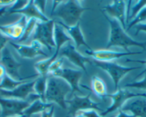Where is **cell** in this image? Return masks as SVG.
Here are the masks:
<instances>
[{
    "instance_id": "cell-23",
    "label": "cell",
    "mask_w": 146,
    "mask_h": 117,
    "mask_svg": "<svg viewBox=\"0 0 146 117\" xmlns=\"http://www.w3.org/2000/svg\"><path fill=\"white\" fill-rule=\"evenodd\" d=\"M92 90L102 100H105V98L108 96L106 84L98 76H94L92 77Z\"/></svg>"
},
{
    "instance_id": "cell-2",
    "label": "cell",
    "mask_w": 146,
    "mask_h": 117,
    "mask_svg": "<svg viewBox=\"0 0 146 117\" xmlns=\"http://www.w3.org/2000/svg\"><path fill=\"white\" fill-rule=\"evenodd\" d=\"M81 3V1H61L57 7L52 10L50 16L60 18L67 26H75L80 22L83 12L90 9L83 7Z\"/></svg>"
},
{
    "instance_id": "cell-20",
    "label": "cell",
    "mask_w": 146,
    "mask_h": 117,
    "mask_svg": "<svg viewBox=\"0 0 146 117\" xmlns=\"http://www.w3.org/2000/svg\"><path fill=\"white\" fill-rule=\"evenodd\" d=\"M9 14H21L23 16H25L27 19H35L40 22H47L50 20L48 17L44 14H43L36 5L34 3V1H29L27 5L20 10L15 11Z\"/></svg>"
},
{
    "instance_id": "cell-12",
    "label": "cell",
    "mask_w": 146,
    "mask_h": 117,
    "mask_svg": "<svg viewBox=\"0 0 146 117\" xmlns=\"http://www.w3.org/2000/svg\"><path fill=\"white\" fill-rule=\"evenodd\" d=\"M112 99V104L105 111L101 113V116L105 117L108 114L119 110L120 111L123 106L133 98L137 96V93H133L127 89H118L113 94H108V96Z\"/></svg>"
},
{
    "instance_id": "cell-38",
    "label": "cell",
    "mask_w": 146,
    "mask_h": 117,
    "mask_svg": "<svg viewBox=\"0 0 146 117\" xmlns=\"http://www.w3.org/2000/svg\"><path fill=\"white\" fill-rule=\"evenodd\" d=\"M115 117H135V116H134L131 115V114H127V113H125V112H123V111H120H120H119L118 114H117Z\"/></svg>"
},
{
    "instance_id": "cell-34",
    "label": "cell",
    "mask_w": 146,
    "mask_h": 117,
    "mask_svg": "<svg viewBox=\"0 0 146 117\" xmlns=\"http://www.w3.org/2000/svg\"><path fill=\"white\" fill-rule=\"evenodd\" d=\"M54 106H52L50 108L43 111L41 114V117H54Z\"/></svg>"
},
{
    "instance_id": "cell-9",
    "label": "cell",
    "mask_w": 146,
    "mask_h": 117,
    "mask_svg": "<svg viewBox=\"0 0 146 117\" xmlns=\"http://www.w3.org/2000/svg\"><path fill=\"white\" fill-rule=\"evenodd\" d=\"M29 101H22L0 96V117H16L22 115L24 111L30 105Z\"/></svg>"
},
{
    "instance_id": "cell-11",
    "label": "cell",
    "mask_w": 146,
    "mask_h": 117,
    "mask_svg": "<svg viewBox=\"0 0 146 117\" xmlns=\"http://www.w3.org/2000/svg\"><path fill=\"white\" fill-rule=\"evenodd\" d=\"M59 55L62 57H64L68 59L72 64L76 66L77 67L82 68L86 74L88 73V71L85 64L92 63V59L80 54L75 48V46L73 45L72 42H69L64 44L60 50Z\"/></svg>"
},
{
    "instance_id": "cell-41",
    "label": "cell",
    "mask_w": 146,
    "mask_h": 117,
    "mask_svg": "<svg viewBox=\"0 0 146 117\" xmlns=\"http://www.w3.org/2000/svg\"><path fill=\"white\" fill-rule=\"evenodd\" d=\"M16 117H25L24 115H20V116H16Z\"/></svg>"
},
{
    "instance_id": "cell-31",
    "label": "cell",
    "mask_w": 146,
    "mask_h": 117,
    "mask_svg": "<svg viewBox=\"0 0 146 117\" xmlns=\"http://www.w3.org/2000/svg\"><path fill=\"white\" fill-rule=\"evenodd\" d=\"M80 114H82L85 117H102L97 112L96 110L90 109V110H87V111H82L79 112ZM113 117V116H111Z\"/></svg>"
},
{
    "instance_id": "cell-32",
    "label": "cell",
    "mask_w": 146,
    "mask_h": 117,
    "mask_svg": "<svg viewBox=\"0 0 146 117\" xmlns=\"http://www.w3.org/2000/svg\"><path fill=\"white\" fill-rule=\"evenodd\" d=\"M9 37L5 36L4 34L0 32V56H1V53H2V50L6 47V45L8 42H9Z\"/></svg>"
},
{
    "instance_id": "cell-39",
    "label": "cell",
    "mask_w": 146,
    "mask_h": 117,
    "mask_svg": "<svg viewBox=\"0 0 146 117\" xmlns=\"http://www.w3.org/2000/svg\"><path fill=\"white\" fill-rule=\"evenodd\" d=\"M137 96L146 98V93H137Z\"/></svg>"
},
{
    "instance_id": "cell-35",
    "label": "cell",
    "mask_w": 146,
    "mask_h": 117,
    "mask_svg": "<svg viewBox=\"0 0 146 117\" xmlns=\"http://www.w3.org/2000/svg\"><path fill=\"white\" fill-rule=\"evenodd\" d=\"M135 35H138L139 32H146V22L145 23H140L135 25Z\"/></svg>"
},
{
    "instance_id": "cell-28",
    "label": "cell",
    "mask_w": 146,
    "mask_h": 117,
    "mask_svg": "<svg viewBox=\"0 0 146 117\" xmlns=\"http://www.w3.org/2000/svg\"><path fill=\"white\" fill-rule=\"evenodd\" d=\"M125 88H137V89L146 90V73H145V76L141 81H135V82L129 83L124 86Z\"/></svg>"
},
{
    "instance_id": "cell-8",
    "label": "cell",
    "mask_w": 146,
    "mask_h": 117,
    "mask_svg": "<svg viewBox=\"0 0 146 117\" xmlns=\"http://www.w3.org/2000/svg\"><path fill=\"white\" fill-rule=\"evenodd\" d=\"M91 92H90L85 96H80L77 94L73 95L71 100H67V104L68 105V116H75L78 113L82 111L94 109L96 111H101L99 107V103L92 101L90 98Z\"/></svg>"
},
{
    "instance_id": "cell-24",
    "label": "cell",
    "mask_w": 146,
    "mask_h": 117,
    "mask_svg": "<svg viewBox=\"0 0 146 117\" xmlns=\"http://www.w3.org/2000/svg\"><path fill=\"white\" fill-rule=\"evenodd\" d=\"M27 82V81H17L7 74L3 79L0 81V90L12 91L16 88L17 87Z\"/></svg>"
},
{
    "instance_id": "cell-7",
    "label": "cell",
    "mask_w": 146,
    "mask_h": 117,
    "mask_svg": "<svg viewBox=\"0 0 146 117\" xmlns=\"http://www.w3.org/2000/svg\"><path fill=\"white\" fill-rule=\"evenodd\" d=\"M0 63L4 66L7 74L17 81H27L39 76V75H32L25 78L22 77L19 73V69L22 67V64L16 60L7 46L2 50L1 53Z\"/></svg>"
},
{
    "instance_id": "cell-37",
    "label": "cell",
    "mask_w": 146,
    "mask_h": 117,
    "mask_svg": "<svg viewBox=\"0 0 146 117\" xmlns=\"http://www.w3.org/2000/svg\"><path fill=\"white\" fill-rule=\"evenodd\" d=\"M6 75H7V73H6V70H5V68H4V66H2L1 63H0V81L3 79Z\"/></svg>"
},
{
    "instance_id": "cell-30",
    "label": "cell",
    "mask_w": 146,
    "mask_h": 117,
    "mask_svg": "<svg viewBox=\"0 0 146 117\" xmlns=\"http://www.w3.org/2000/svg\"><path fill=\"white\" fill-rule=\"evenodd\" d=\"M29 1H15V3L10 7V8L8 10L9 13H11L15 11L20 10V9H23L25 6L28 4Z\"/></svg>"
},
{
    "instance_id": "cell-27",
    "label": "cell",
    "mask_w": 146,
    "mask_h": 117,
    "mask_svg": "<svg viewBox=\"0 0 146 117\" xmlns=\"http://www.w3.org/2000/svg\"><path fill=\"white\" fill-rule=\"evenodd\" d=\"M145 7H146V1H137L135 5H133L132 7L131 13H130V17H129V22H130V19H134L136 15L138 14V12Z\"/></svg>"
},
{
    "instance_id": "cell-10",
    "label": "cell",
    "mask_w": 146,
    "mask_h": 117,
    "mask_svg": "<svg viewBox=\"0 0 146 117\" xmlns=\"http://www.w3.org/2000/svg\"><path fill=\"white\" fill-rule=\"evenodd\" d=\"M52 76L60 78L65 81L71 88L72 95L75 94V93L80 95L83 94L82 91L80 89V81L82 76V72L81 70H75L71 68H61Z\"/></svg>"
},
{
    "instance_id": "cell-14",
    "label": "cell",
    "mask_w": 146,
    "mask_h": 117,
    "mask_svg": "<svg viewBox=\"0 0 146 117\" xmlns=\"http://www.w3.org/2000/svg\"><path fill=\"white\" fill-rule=\"evenodd\" d=\"M9 43L16 50L18 54L23 58L32 59L39 55L47 57V55L43 51V45L36 40H32L31 45H29L13 43L11 41H9Z\"/></svg>"
},
{
    "instance_id": "cell-17",
    "label": "cell",
    "mask_w": 146,
    "mask_h": 117,
    "mask_svg": "<svg viewBox=\"0 0 146 117\" xmlns=\"http://www.w3.org/2000/svg\"><path fill=\"white\" fill-rule=\"evenodd\" d=\"M27 20L26 17L22 15L16 22L9 25H0V32L9 39L18 41L23 35Z\"/></svg>"
},
{
    "instance_id": "cell-5",
    "label": "cell",
    "mask_w": 146,
    "mask_h": 117,
    "mask_svg": "<svg viewBox=\"0 0 146 117\" xmlns=\"http://www.w3.org/2000/svg\"><path fill=\"white\" fill-rule=\"evenodd\" d=\"M54 25L55 22L52 19H50L47 22L38 21L34 31L32 40L38 41L51 51L52 49L56 47Z\"/></svg>"
},
{
    "instance_id": "cell-40",
    "label": "cell",
    "mask_w": 146,
    "mask_h": 117,
    "mask_svg": "<svg viewBox=\"0 0 146 117\" xmlns=\"http://www.w3.org/2000/svg\"><path fill=\"white\" fill-rule=\"evenodd\" d=\"M74 117H85V116H84L82 115V114H80V113H78V114H77L76 115H75Z\"/></svg>"
},
{
    "instance_id": "cell-22",
    "label": "cell",
    "mask_w": 146,
    "mask_h": 117,
    "mask_svg": "<svg viewBox=\"0 0 146 117\" xmlns=\"http://www.w3.org/2000/svg\"><path fill=\"white\" fill-rule=\"evenodd\" d=\"M47 76H38L36 79H35L34 84V91L38 98L44 102L45 101V93L47 89Z\"/></svg>"
},
{
    "instance_id": "cell-42",
    "label": "cell",
    "mask_w": 146,
    "mask_h": 117,
    "mask_svg": "<svg viewBox=\"0 0 146 117\" xmlns=\"http://www.w3.org/2000/svg\"><path fill=\"white\" fill-rule=\"evenodd\" d=\"M67 117H70V116H67Z\"/></svg>"
},
{
    "instance_id": "cell-1",
    "label": "cell",
    "mask_w": 146,
    "mask_h": 117,
    "mask_svg": "<svg viewBox=\"0 0 146 117\" xmlns=\"http://www.w3.org/2000/svg\"><path fill=\"white\" fill-rule=\"evenodd\" d=\"M104 17L110 25L109 40L106 45V50L112 47H123L126 52H128L129 47H138L142 50H146V42L141 43L133 40L123 29L120 22L115 19L110 18L103 12Z\"/></svg>"
},
{
    "instance_id": "cell-15",
    "label": "cell",
    "mask_w": 146,
    "mask_h": 117,
    "mask_svg": "<svg viewBox=\"0 0 146 117\" xmlns=\"http://www.w3.org/2000/svg\"><path fill=\"white\" fill-rule=\"evenodd\" d=\"M104 12L110 18L117 19L123 29H126V2L115 0L111 5L104 7Z\"/></svg>"
},
{
    "instance_id": "cell-6",
    "label": "cell",
    "mask_w": 146,
    "mask_h": 117,
    "mask_svg": "<svg viewBox=\"0 0 146 117\" xmlns=\"http://www.w3.org/2000/svg\"><path fill=\"white\" fill-rule=\"evenodd\" d=\"M92 63L97 67L105 70L111 77L115 86V90H118V86L120 81L130 72L140 68V67H125L120 66L115 62H102L96 60H92Z\"/></svg>"
},
{
    "instance_id": "cell-16",
    "label": "cell",
    "mask_w": 146,
    "mask_h": 117,
    "mask_svg": "<svg viewBox=\"0 0 146 117\" xmlns=\"http://www.w3.org/2000/svg\"><path fill=\"white\" fill-rule=\"evenodd\" d=\"M34 84H35V80L25 83L12 91L0 90V96L3 98L27 101V98L35 92Z\"/></svg>"
},
{
    "instance_id": "cell-19",
    "label": "cell",
    "mask_w": 146,
    "mask_h": 117,
    "mask_svg": "<svg viewBox=\"0 0 146 117\" xmlns=\"http://www.w3.org/2000/svg\"><path fill=\"white\" fill-rule=\"evenodd\" d=\"M56 23H57L58 25H60V26H62L63 27V29H66L70 37L72 39V41H74V43L75 45V48L77 50L80 48L81 46H85L88 50H91L92 48L90 47V46L88 45V44L87 43L86 40L85 39V37H84L83 33L82 32V29L80 27V24L78 23L76 25L72 27H69L67 25H64L62 22L61 21H57Z\"/></svg>"
},
{
    "instance_id": "cell-36",
    "label": "cell",
    "mask_w": 146,
    "mask_h": 117,
    "mask_svg": "<svg viewBox=\"0 0 146 117\" xmlns=\"http://www.w3.org/2000/svg\"><path fill=\"white\" fill-rule=\"evenodd\" d=\"M126 61L127 62H134V63H141V64H145L146 65V60H133V59H127V60H126ZM145 73H146V68L144 69V70H143V71H142L141 73H140V74H139L138 76L135 78V79L136 78H137L140 77L141 76H143V75H144Z\"/></svg>"
},
{
    "instance_id": "cell-33",
    "label": "cell",
    "mask_w": 146,
    "mask_h": 117,
    "mask_svg": "<svg viewBox=\"0 0 146 117\" xmlns=\"http://www.w3.org/2000/svg\"><path fill=\"white\" fill-rule=\"evenodd\" d=\"M47 1H34V3L36 5V7L44 14L45 12V5L47 4Z\"/></svg>"
},
{
    "instance_id": "cell-29",
    "label": "cell",
    "mask_w": 146,
    "mask_h": 117,
    "mask_svg": "<svg viewBox=\"0 0 146 117\" xmlns=\"http://www.w3.org/2000/svg\"><path fill=\"white\" fill-rule=\"evenodd\" d=\"M63 62H64V58L61 57L60 59H57L54 62H53L51 64V66H50L48 70V74H50V76H52V74H54L56 71H57L58 70H60L61 68H62Z\"/></svg>"
},
{
    "instance_id": "cell-18",
    "label": "cell",
    "mask_w": 146,
    "mask_h": 117,
    "mask_svg": "<svg viewBox=\"0 0 146 117\" xmlns=\"http://www.w3.org/2000/svg\"><path fill=\"white\" fill-rule=\"evenodd\" d=\"M120 111L130 114L135 117H146V98L136 97L129 99Z\"/></svg>"
},
{
    "instance_id": "cell-25",
    "label": "cell",
    "mask_w": 146,
    "mask_h": 117,
    "mask_svg": "<svg viewBox=\"0 0 146 117\" xmlns=\"http://www.w3.org/2000/svg\"><path fill=\"white\" fill-rule=\"evenodd\" d=\"M37 22H38V21L35 19H28L27 22L26 27H25V31H24L23 35H22V37L18 40L17 43L21 44L22 43L27 41V40L29 39V37H30V35H32V32H34V31H35V27H36Z\"/></svg>"
},
{
    "instance_id": "cell-4",
    "label": "cell",
    "mask_w": 146,
    "mask_h": 117,
    "mask_svg": "<svg viewBox=\"0 0 146 117\" xmlns=\"http://www.w3.org/2000/svg\"><path fill=\"white\" fill-rule=\"evenodd\" d=\"M54 40H55L56 48L54 54L50 58L36 62L34 66L40 76H47L49 68L52 63L57 59L62 47L67 43L72 42V39L69 35L66 34L62 27L57 23H55L54 25Z\"/></svg>"
},
{
    "instance_id": "cell-21",
    "label": "cell",
    "mask_w": 146,
    "mask_h": 117,
    "mask_svg": "<svg viewBox=\"0 0 146 117\" xmlns=\"http://www.w3.org/2000/svg\"><path fill=\"white\" fill-rule=\"evenodd\" d=\"M52 106H54V104L52 103L44 102L40 98H37L31 102L30 105L24 111L22 115L25 116V117H32L35 114L40 113L42 114L43 111L50 108Z\"/></svg>"
},
{
    "instance_id": "cell-13",
    "label": "cell",
    "mask_w": 146,
    "mask_h": 117,
    "mask_svg": "<svg viewBox=\"0 0 146 117\" xmlns=\"http://www.w3.org/2000/svg\"><path fill=\"white\" fill-rule=\"evenodd\" d=\"M85 53L88 55L92 57L94 60H98V61L102 62H111L112 60H117V59L121 58L123 57L130 55H134L142 54L143 52L139 51H128V52H118L114 51V50H86Z\"/></svg>"
},
{
    "instance_id": "cell-26",
    "label": "cell",
    "mask_w": 146,
    "mask_h": 117,
    "mask_svg": "<svg viewBox=\"0 0 146 117\" xmlns=\"http://www.w3.org/2000/svg\"><path fill=\"white\" fill-rule=\"evenodd\" d=\"M146 22V7H145L144 8L141 9L140 12H138L137 15L135 16V17L133 19H132L130 22L128 23L127 25V27L126 28L125 31L130 30L133 27L135 26V25H138L140 23H145Z\"/></svg>"
},
{
    "instance_id": "cell-3",
    "label": "cell",
    "mask_w": 146,
    "mask_h": 117,
    "mask_svg": "<svg viewBox=\"0 0 146 117\" xmlns=\"http://www.w3.org/2000/svg\"><path fill=\"white\" fill-rule=\"evenodd\" d=\"M72 90L69 84L60 78L50 76L47 78L45 101L47 103L57 104L62 109L67 108L66 96Z\"/></svg>"
}]
</instances>
